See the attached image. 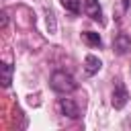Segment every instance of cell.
<instances>
[{
  "label": "cell",
  "mask_w": 131,
  "mask_h": 131,
  "mask_svg": "<svg viewBox=\"0 0 131 131\" xmlns=\"http://www.w3.org/2000/svg\"><path fill=\"white\" fill-rule=\"evenodd\" d=\"M119 2V6H121V10H119V14H117V18H121V14L127 10V6H129V0H117Z\"/></svg>",
  "instance_id": "10"
},
{
  "label": "cell",
  "mask_w": 131,
  "mask_h": 131,
  "mask_svg": "<svg viewBox=\"0 0 131 131\" xmlns=\"http://www.w3.org/2000/svg\"><path fill=\"white\" fill-rule=\"evenodd\" d=\"M84 12L86 16H90L96 23H102V8L98 4V0H84Z\"/></svg>",
  "instance_id": "5"
},
{
  "label": "cell",
  "mask_w": 131,
  "mask_h": 131,
  "mask_svg": "<svg viewBox=\"0 0 131 131\" xmlns=\"http://www.w3.org/2000/svg\"><path fill=\"white\" fill-rule=\"evenodd\" d=\"M82 39H84L90 47H102V39H100V35L94 33V31H84V33H82Z\"/></svg>",
  "instance_id": "8"
},
{
  "label": "cell",
  "mask_w": 131,
  "mask_h": 131,
  "mask_svg": "<svg viewBox=\"0 0 131 131\" xmlns=\"http://www.w3.org/2000/svg\"><path fill=\"white\" fill-rule=\"evenodd\" d=\"M127 100H129V92H127L125 84H123L121 80H117V84H115V90H113L111 104H113L115 108H123V106L127 104Z\"/></svg>",
  "instance_id": "2"
},
{
  "label": "cell",
  "mask_w": 131,
  "mask_h": 131,
  "mask_svg": "<svg viewBox=\"0 0 131 131\" xmlns=\"http://www.w3.org/2000/svg\"><path fill=\"white\" fill-rule=\"evenodd\" d=\"M57 106H59L61 115H66V117H70V119H78V117H80V108H78V104H76L72 98H59Z\"/></svg>",
  "instance_id": "3"
},
{
  "label": "cell",
  "mask_w": 131,
  "mask_h": 131,
  "mask_svg": "<svg viewBox=\"0 0 131 131\" xmlns=\"http://www.w3.org/2000/svg\"><path fill=\"white\" fill-rule=\"evenodd\" d=\"M0 16H2V18H0V27L4 29V27H6V23H8V16H6V10H2V12H0Z\"/></svg>",
  "instance_id": "11"
},
{
  "label": "cell",
  "mask_w": 131,
  "mask_h": 131,
  "mask_svg": "<svg viewBox=\"0 0 131 131\" xmlns=\"http://www.w3.org/2000/svg\"><path fill=\"white\" fill-rule=\"evenodd\" d=\"M113 49H115V53L125 55V53L131 49V37H129L127 33H119V35L115 37V41H113Z\"/></svg>",
  "instance_id": "4"
},
{
  "label": "cell",
  "mask_w": 131,
  "mask_h": 131,
  "mask_svg": "<svg viewBox=\"0 0 131 131\" xmlns=\"http://www.w3.org/2000/svg\"><path fill=\"white\" fill-rule=\"evenodd\" d=\"M102 68V61L96 57V55H86V59H84V72H86V76H94L98 70Z\"/></svg>",
  "instance_id": "6"
},
{
  "label": "cell",
  "mask_w": 131,
  "mask_h": 131,
  "mask_svg": "<svg viewBox=\"0 0 131 131\" xmlns=\"http://www.w3.org/2000/svg\"><path fill=\"white\" fill-rule=\"evenodd\" d=\"M49 84H51V88H53L57 94H70V92H74V90L78 88V82L74 80V76L68 74V72H63V70L53 72Z\"/></svg>",
  "instance_id": "1"
},
{
  "label": "cell",
  "mask_w": 131,
  "mask_h": 131,
  "mask_svg": "<svg viewBox=\"0 0 131 131\" xmlns=\"http://www.w3.org/2000/svg\"><path fill=\"white\" fill-rule=\"evenodd\" d=\"M12 72H14V68H12V63H8V61H2L0 63V82H2V86L4 88H8L10 86V82H12Z\"/></svg>",
  "instance_id": "7"
},
{
  "label": "cell",
  "mask_w": 131,
  "mask_h": 131,
  "mask_svg": "<svg viewBox=\"0 0 131 131\" xmlns=\"http://www.w3.org/2000/svg\"><path fill=\"white\" fill-rule=\"evenodd\" d=\"M61 6L66 10H70L72 14H78L80 12V0H61Z\"/></svg>",
  "instance_id": "9"
}]
</instances>
